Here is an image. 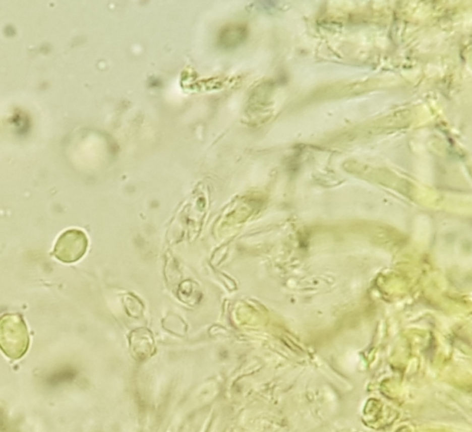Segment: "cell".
I'll list each match as a JSON object with an SVG mask.
<instances>
[{
  "instance_id": "cell-1",
  "label": "cell",
  "mask_w": 472,
  "mask_h": 432,
  "mask_svg": "<svg viewBox=\"0 0 472 432\" xmlns=\"http://www.w3.org/2000/svg\"><path fill=\"white\" fill-rule=\"evenodd\" d=\"M29 333L22 316L7 314L0 317V348L13 359L22 357L29 347Z\"/></svg>"
},
{
  "instance_id": "cell-2",
  "label": "cell",
  "mask_w": 472,
  "mask_h": 432,
  "mask_svg": "<svg viewBox=\"0 0 472 432\" xmlns=\"http://www.w3.org/2000/svg\"><path fill=\"white\" fill-rule=\"evenodd\" d=\"M86 247L84 233L78 229H70L59 237L52 255L63 263H73L84 255Z\"/></svg>"
},
{
  "instance_id": "cell-3",
  "label": "cell",
  "mask_w": 472,
  "mask_h": 432,
  "mask_svg": "<svg viewBox=\"0 0 472 432\" xmlns=\"http://www.w3.org/2000/svg\"><path fill=\"white\" fill-rule=\"evenodd\" d=\"M247 36V31L244 27L231 26L224 29L220 33V43L225 48H231L241 43Z\"/></svg>"
}]
</instances>
